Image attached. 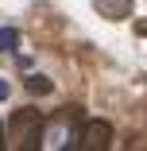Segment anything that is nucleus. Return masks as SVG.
Here are the masks:
<instances>
[{
    "mask_svg": "<svg viewBox=\"0 0 147 151\" xmlns=\"http://www.w3.org/2000/svg\"><path fill=\"white\" fill-rule=\"evenodd\" d=\"M4 139L12 147H23V151H35L43 143V112L39 109H19L12 120H8V132Z\"/></svg>",
    "mask_w": 147,
    "mask_h": 151,
    "instance_id": "nucleus-1",
    "label": "nucleus"
},
{
    "mask_svg": "<svg viewBox=\"0 0 147 151\" xmlns=\"http://www.w3.org/2000/svg\"><path fill=\"white\" fill-rule=\"evenodd\" d=\"M74 139H77L85 151H108V147H112V124H108V120H85Z\"/></svg>",
    "mask_w": 147,
    "mask_h": 151,
    "instance_id": "nucleus-2",
    "label": "nucleus"
},
{
    "mask_svg": "<svg viewBox=\"0 0 147 151\" xmlns=\"http://www.w3.org/2000/svg\"><path fill=\"white\" fill-rule=\"evenodd\" d=\"M132 0H93V12L105 16V19H128L132 16Z\"/></svg>",
    "mask_w": 147,
    "mask_h": 151,
    "instance_id": "nucleus-3",
    "label": "nucleus"
},
{
    "mask_svg": "<svg viewBox=\"0 0 147 151\" xmlns=\"http://www.w3.org/2000/svg\"><path fill=\"white\" fill-rule=\"evenodd\" d=\"M23 89L35 93V97H47V93H54V81L43 78V74H31V78H23Z\"/></svg>",
    "mask_w": 147,
    "mask_h": 151,
    "instance_id": "nucleus-4",
    "label": "nucleus"
},
{
    "mask_svg": "<svg viewBox=\"0 0 147 151\" xmlns=\"http://www.w3.org/2000/svg\"><path fill=\"white\" fill-rule=\"evenodd\" d=\"M16 39H19V35H16V27H0V50H12Z\"/></svg>",
    "mask_w": 147,
    "mask_h": 151,
    "instance_id": "nucleus-5",
    "label": "nucleus"
},
{
    "mask_svg": "<svg viewBox=\"0 0 147 151\" xmlns=\"http://www.w3.org/2000/svg\"><path fill=\"white\" fill-rule=\"evenodd\" d=\"M136 35H143V39H147V19H136Z\"/></svg>",
    "mask_w": 147,
    "mask_h": 151,
    "instance_id": "nucleus-6",
    "label": "nucleus"
},
{
    "mask_svg": "<svg viewBox=\"0 0 147 151\" xmlns=\"http://www.w3.org/2000/svg\"><path fill=\"white\" fill-rule=\"evenodd\" d=\"M4 97H8V81L0 78V101H4Z\"/></svg>",
    "mask_w": 147,
    "mask_h": 151,
    "instance_id": "nucleus-7",
    "label": "nucleus"
},
{
    "mask_svg": "<svg viewBox=\"0 0 147 151\" xmlns=\"http://www.w3.org/2000/svg\"><path fill=\"white\" fill-rule=\"evenodd\" d=\"M8 147V139H4V124H0V151H4Z\"/></svg>",
    "mask_w": 147,
    "mask_h": 151,
    "instance_id": "nucleus-8",
    "label": "nucleus"
}]
</instances>
